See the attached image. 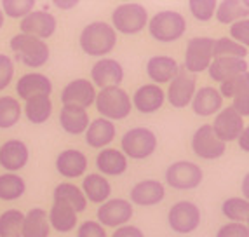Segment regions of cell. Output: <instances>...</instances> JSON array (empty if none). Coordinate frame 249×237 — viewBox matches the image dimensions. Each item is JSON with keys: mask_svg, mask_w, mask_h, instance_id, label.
I'll return each mask as SVG.
<instances>
[{"mask_svg": "<svg viewBox=\"0 0 249 237\" xmlns=\"http://www.w3.org/2000/svg\"><path fill=\"white\" fill-rule=\"evenodd\" d=\"M16 92L21 100H32L37 96H51L53 82L44 73H26L19 77L16 84Z\"/></svg>", "mask_w": 249, "mask_h": 237, "instance_id": "19", "label": "cell"}, {"mask_svg": "<svg viewBox=\"0 0 249 237\" xmlns=\"http://www.w3.org/2000/svg\"><path fill=\"white\" fill-rule=\"evenodd\" d=\"M56 169L59 175L67 178H80L82 175H86V169H88V157L80 150H63L56 159Z\"/></svg>", "mask_w": 249, "mask_h": 237, "instance_id": "21", "label": "cell"}, {"mask_svg": "<svg viewBox=\"0 0 249 237\" xmlns=\"http://www.w3.org/2000/svg\"><path fill=\"white\" fill-rule=\"evenodd\" d=\"M166 197V188L157 180H143L131 188V204L155 206Z\"/></svg>", "mask_w": 249, "mask_h": 237, "instance_id": "22", "label": "cell"}, {"mask_svg": "<svg viewBox=\"0 0 249 237\" xmlns=\"http://www.w3.org/2000/svg\"><path fill=\"white\" fill-rule=\"evenodd\" d=\"M91 79L92 86L98 88H121L124 80V68L117 59L103 58L96 61L91 68Z\"/></svg>", "mask_w": 249, "mask_h": 237, "instance_id": "14", "label": "cell"}, {"mask_svg": "<svg viewBox=\"0 0 249 237\" xmlns=\"http://www.w3.org/2000/svg\"><path fill=\"white\" fill-rule=\"evenodd\" d=\"M86 143L92 148H103V146L110 145L115 138V124L107 119H94L89 122L88 129H86Z\"/></svg>", "mask_w": 249, "mask_h": 237, "instance_id": "24", "label": "cell"}, {"mask_svg": "<svg viewBox=\"0 0 249 237\" xmlns=\"http://www.w3.org/2000/svg\"><path fill=\"white\" fill-rule=\"evenodd\" d=\"M216 2L214 0H190L188 7H190L192 16L199 21H209L214 16L216 11Z\"/></svg>", "mask_w": 249, "mask_h": 237, "instance_id": "41", "label": "cell"}, {"mask_svg": "<svg viewBox=\"0 0 249 237\" xmlns=\"http://www.w3.org/2000/svg\"><path fill=\"white\" fill-rule=\"evenodd\" d=\"M134 215L133 204L125 199H110L98 208V223L101 227H122Z\"/></svg>", "mask_w": 249, "mask_h": 237, "instance_id": "12", "label": "cell"}, {"mask_svg": "<svg viewBox=\"0 0 249 237\" xmlns=\"http://www.w3.org/2000/svg\"><path fill=\"white\" fill-rule=\"evenodd\" d=\"M148 32L155 40L169 44L185 35L187 21L183 14L176 13V11H160V13L154 14L152 19H148Z\"/></svg>", "mask_w": 249, "mask_h": 237, "instance_id": "4", "label": "cell"}, {"mask_svg": "<svg viewBox=\"0 0 249 237\" xmlns=\"http://www.w3.org/2000/svg\"><path fill=\"white\" fill-rule=\"evenodd\" d=\"M30 150L21 140H7L0 146V166L9 173L19 171L28 164Z\"/></svg>", "mask_w": 249, "mask_h": 237, "instance_id": "17", "label": "cell"}, {"mask_svg": "<svg viewBox=\"0 0 249 237\" xmlns=\"http://www.w3.org/2000/svg\"><path fill=\"white\" fill-rule=\"evenodd\" d=\"M53 197L54 202L70 206L75 213H82L84 209L88 208V201L84 197L82 190L73 183H59L58 187L54 188Z\"/></svg>", "mask_w": 249, "mask_h": 237, "instance_id": "30", "label": "cell"}, {"mask_svg": "<svg viewBox=\"0 0 249 237\" xmlns=\"http://www.w3.org/2000/svg\"><path fill=\"white\" fill-rule=\"evenodd\" d=\"M26 190L25 180L19 175H0V199L2 201H16L19 199Z\"/></svg>", "mask_w": 249, "mask_h": 237, "instance_id": "34", "label": "cell"}, {"mask_svg": "<svg viewBox=\"0 0 249 237\" xmlns=\"http://www.w3.org/2000/svg\"><path fill=\"white\" fill-rule=\"evenodd\" d=\"M58 28V21L47 11H32L28 16L21 19V34L35 38H49Z\"/></svg>", "mask_w": 249, "mask_h": 237, "instance_id": "15", "label": "cell"}, {"mask_svg": "<svg viewBox=\"0 0 249 237\" xmlns=\"http://www.w3.org/2000/svg\"><path fill=\"white\" fill-rule=\"evenodd\" d=\"M232 109L235 110L241 117H248L249 115V91L242 92V94L235 96L233 98V105Z\"/></svg>", "mask_w": 249, "mask_h": 237, "instance_id": "46", "label": "cell"}, {"mask_svg": "<svg viewBox=\"0 0 249 237\" xmlns=\"http://www.w3.org/2000/svg\"><path fill=\"white\" fill-rule=\"evenodd\" d=\"M54 5H58V9H71L77 5V2H61V0H56Z\"/></svg>", "mask_w": 249, "mask_h": 237, "instance_id": "49", "label": "cell"}, {"mask_svg": "<svg viewBox=\"0 0 249 237\" xmlns=\"http://www.w3.org/2000/svg\"><path fill=\"white\" fill-rule=\"evenodd\" d=\"M179 67L178 61L171 56H152L146 63V75L155 84H166L175 79Z\"/></svg>", "mask_w": 249, "mask_h": 237, "instance_id": "23", "label": "cell"}, {"mask_svg": "<svg viewBox=\"0 0 249 237\" xmlns=\"http://www.w3.org/2000/svg\"><path fill=\"white\" fill-rule=\"evenodd\" d=\"M211 128H213V133L216 134V138L221 140L223 143H227V142L239 140V136H241V133L244 131L246 126H244V119L232 107H227V109H223L216 115Z\"/></svg>", "mask_w": 249, "mask_h": 237, "instance_id": "13", "label": "cell"}, {"mask_svg": "<svg viewBox=\"0 0 249 237\" xmlns=\"http://www.w3.org/2000/svg\"><path fill=\"white\" fill-rule=\"evenodd\" d=\"M79 42L86 55L100 58L113 51L117 44V32L105 21H94L84 26Z\"/></svg>", "mask_w": 249, "mask_h": 237, "instance_id": "1", "label": "cell"}, {"mask_svg": "<svg viewBox=\"0 0 249 237\" xmlns=\"http://www.w3.org/2000/svg\"><path fill=\"white\" fill-rule=\"evenodd\" d=\"M96 167L108 176H121L127 171V157L117 148H103L96 157Z\"/></svg>", "mask_w": 249, "mask_h": 237, "instance_id": "28", "label": "cell"}, {"mask_svg": "<svg viewBox=\"0 0 249 237\" xmlns=\"http://www.w3.org/2000/svg\"><path fill=\"white\" fill-rule=\"evenodd\" d=\"M96 100V88L88 79H75L65 86L61 92L63 105H73L80 109H88Z\"/></svg>", "mask_w": 249, "mask_h": 237, "instance_id": "16", "label": "cell"}, {"mask_svg": "<svg viewBox=\"0 0 249 237\" xmlns=\"http://www.w3.org/2000/svg\"><path fill=\"white\" fill-rule=\"evenodd\" d=\"M204 173L200 166L190 161H178L167 166L166 183L176 190H194L202 183Z\"/></svg>", "mask_w": 249, "mask_h": 237, "instance_id": "7", "label": "cell"}, {"mask_svg": "<svg viewBox=\"0 0 249 237\" xmlns=\"http://www.w3.org/2000/svg\"><path fill=\"white\" fill-rule=\"evenodd\" d=\"M4 26V13H2V9H0V28Z\"/></svg>", "mask_w": 249, "mask_h": 237, "instance_id": "50", "label": "cell"}, {"mask_svg": "<svg viewBox=\"0 0 249 237\" xmlns=\"http://www.w3.org/2000/svg\"><path fill=\"white\" fill-rule=\"evenodd\" d=\"M11 49L16 55V59L30 68H40L47 63L51 51L47 44L40 38L30 37L25 34H18L11 38Z\"/></svg>", "mask_w": 249, "mask_h": 237, "instance_id": "2", "label": "cell"}, {"mask_svg": "<svg viewBox=\"0 0 249 237\" xmlns=\"http://www.w3.org/2000/svg\"><path fill=\"white\" fill-rule=\"evenodd\" d=\"M80 190H82L86 201L94 204H103L107 202L110 194H112V185H110V182L103 175L89 173L82 180V188Z\"/></svg>", "mask_w": 249, "mask_h": 237, "instance_id": "27", "label": "cell"}, {"mask_svg": "<svg viewBox=\"0 0 249 237\" xmlns=\"http://www.w3.org/2000/svg\"><path fill=\"white\" fill-rule=\"evenodd\" d=\"M209 77L216 82H223V80L235 77V75L248 73V61L246 59L237 58H214L208 68Z\"/></svg>", "mask_w": 249, "mask_h": 237, "instance_id": "25", "label": "cell"}, {"mask_svg": "<svg viewBox=\"0 0 249 237\" xmlns=\"http://www.w3.org/2000/svg\"><path fill=\"white\" fill-rule=\"evenodd\" d=\"M148 25V11L142 4L131 2L122 4L113 9L112 13V28L124 35L140 34Z\"/></svg>", "mask_w": 249, "mask_h": 237, "instance_id": "5", "label": "cell"}, {"mask_svg": "<svg viewBox=\"0 0 249 237\" xmlns=\"http://www.w3.org/2000/svg\"><path fill=\"white\" fill-rule=\"evenodd\" d=\"M21 117V105L13 96L0 98V129H9L18 124Z\"/></svg>", "mask_w": 249, "mask_h": 237, "instance_id": "36", "label": "cell"}, {"mask_svg": "<svg viewBox=\"0 0 249 237\" xmlns=\"http://www.w3.org/2000/svg\"><path fill=\"white\" fill-rule=\"evenodd\" d=\"M47 220H49V225L54 230H58V232H61V234H67V232H70V230H73L75 225H77V213H75L70 206L54 202L49 211Z\"/></svg>", "mask_w": 249, "mask_h": 237, "instance_id": "31", "label": "cell"}, {"mask_svg": "<svg viewBox=\"0 0 249 237\" xmlns=\"http://www.w3.org/2000/svg\"><path fill=\"white\" fill-rule=\"evenodd\" d=\"M51 225L47 220V213L42 208L30 209L23 218L21 237H49Z\"/></svg>", "mask_w": 249, "mask_h": 237, "instance_id": "29", "label": "cell"}, {"mask_svg": "<svg viewBox=\"0 0 249 237\" xmlns=\"http://www.w3.org/2000/svg\"><path fill=\"white\" fill-rule=\"evenodd\" d=\"M166 101V92L157 84H145L138 88L133 96V107L140 113H154L162 109Z\"/></svg>", "mask_w": 249, "mask_h": 237, "instance_id": "18", "label": "cell"}, {"mask_svg": "<svg viewBox=\"0 0 249 237\" xmlns=\"http://www.w3.org/2000/svg\"><path fill=\"white\" fill-rule=\"evenodd\" d=\"M14 77V63L7 55L0 53V91L7 88Z\"/></svg>", "mask_w": 249, "mask_h": 237, "instance_id": "43", "label": "cell"}, {"mask_svg": "<svg viewBox=\"0 0 249 237\" xmlns=\"http://www.w3.org/2000/svg\"><path fill=\"white\" fill-rule=\"evenodd\" d=\"M230 38L241 46H249V19L235 21L230 25Z\"/></svg>", "mask_w": 249, "mask_h": 237, "instance_id": "42", "label": "cell"}, {"mask_svg": "<svg viewBox=\"0 0 249 237\" xmlns=\"http://www.w3.org/2000/svg\"><path fill=\"white\" fill-rule=\"evenodd\" d=\"M96 110L107 121H122L131 113V98L122 88H105L96 94Z\"/></svg>", "mask_w": 249, "mask_h": 237, "instance_id": "3", "label": "cell"}, {"mask_svg": "<svg viewBox=\"0 0 249 237\" xmlns=\"http://www.w3.org/2000/svg\"><path fill=\"white\" fill-rule=\"evenodd\" d=\"M35 7V0H4L0 9L2 13H5V16L14 18V19H23L25 16H28Z\"/></svg>", "mask_w": 249, "mask_h": 237, "instance_id": "40", "label": "cell"}, {"mask_svg": "<svg viewBox=\"0 0 249 237\" xmlns=\"http://www.w3.org/2000/svg\"><path fill=\"white\" fill-rule=\"evenodd\" d=\"M25 215L19 209H7L0 215V237H19Z\"/></svg>", "mask_w": 249, "mask_h": 237, "instance_id": "38", "label": "cell"}, {"mask_svg": "<svg viewBox=\"0 0 249 237\" xmlns=\"http://www.w3.org/2000/svg\"><path fill=\"white\" fill-rule=\"evenodd\" d=\"M248 136H249V129H248V128H244V131H242L241 136H239V145H241V148L244 150V152H248V150H249Z\"/></svg>", "mask_w": 249, "mask_h": 237, "instance_id": "48", "label": "cell"}, {"mask_svg": "<svg viewBox=\"0 0 249 237\" xmlns=\"http://www.w3.org/2000/svg\"><path fill=\"white\" fill-rule=\"evenodd\" d=\"M59 124L68 134H82L89 126V113L86 109L73 107V105H63L59 113Z\"/></svg>", "mask_w": 249, "mask_h": 237, "instance_id": "26", "label": "cell"}, {"mask_svg": "<svg viewBox=\"0 0 249 237\" xmlns=\"http://www.w3.org/2000/svg\"><path fill=\"white\" fill-rule=\"evenodd\" d=\"M190 105L196 115L209 117V115H214L216 112L221 110V107H223V98H221V94L218 92V89L211 88V86H204L199 91H196Z\"/></svg>", "mask_w": 249, "mask_h": 237, "instance_id": "20", "label": "cell"}, {"mask_svg": "<svg viewBox=\"0 0 249 237\" xmlns=\"http://www.w3.org/2000/svg\"><path fill=\"white\" fill-rule=\"evenodd\" d=\"M248 91H249L248 73L235 75V77H230V79L223 80V82L220 84V89H218L221 98H235V96L242 94V92H248Z\"/></svg>", "mask_w": 249, "mask_h": 237, "instance_id": "39", "label": "cell"}, {"mask_svg": "<svg viewBox=\"0 0 249 237\" xmlns=\"http://www.w3.org/2000/svg\"><path fill=\"white\" fill-rule=\"evenodd\" d=\"M248 56V47L233 42L232 38L223 37L213 42V58H237L246 59Z\"/></svg>", "mask_w": 249, "mask_h": 237, "instance_id": "35", "label": "cell"}, {"mask_svg": "<svg viewBox=\"0 0 249 237\" xmlns=\"http://www.w3.org/2000/svg\"><path fill=\"white\" fill-rule=\"evenodd\" d=\"M216 19L221 25H232L235 21L248 19L249 7L248 2H239V0H223L220 5H216Z\"/></svg>", "mask_w": 249, "mask_h": 237, "instance_id": "32", "label": "cell"}, {"mask_svg": "<svg viewBox=\"0 0 249 237\" xmlns=\"http://www.w3.org/2000/svg\"><path fill=\"white\" fill-rule=\"evenodd\" d=\"M216 237H249V229L246 223H227L220 227Z\"/></svg>", "mask_w": 249, "mask_h": 237, "instance_id": "44", "label": "cell"}, {"mask_svg": "<svg viewBox=\"0 0 249 237\" xmlns=\"http://www.w3.org/2000/svg\"><path fill=\"white\" fill-rule=\"evenodd\" d=\"M192 150L197 157L206 159V161H214L225 154L227 143L216 138L211 124H204L192 136Z\"/></svg>", "mask_w": 249, "mask_h": 237, "instance_id": "10", "label": "cell"}, {"mask_svg": "<svg viewBox=\"0 0 249 237\" xmlns=\"http://www.w3.org/2000/svg\"><path fill=\"white\" fill-rule=\"evenodd\" d=\"M77 237H107V230L98 221H84L77 230Z\"/></svg>", "mask_w": 249, "mask_h": 237, "instance_id": "45", "label": "cell"}, {"mask_svg": "<svg viewBox=\"0 0 249 237\" xmlns=\"http://www.w3.org/2000/svg\"><path fill=\"white\" fill-rule=\"evenodd\" d=\"M25 115L32 124H44L53 115V101L51 96H37L26 101Z\"/></svg>", "mask_w": 249, "mask_h": 237, "instance_id": "33", "label": "cell"}, {"mask_svg": "<svg viewBox=\"0 0 249 237\" xmlns=\"http://www.w3.org/2000/svg\"><path fill=\"white\" fill-rule=\"evenodd\" d=\"M196 77L188 73L185 68H179L178 73L175 75V79L171 80L169 89H167V100L175 109H185L188 107L196 94Z\"/></svg>", "mask_w": 249, "mask_h": 237, "instance_id": "11", "label": "cell"}, {"mask_svg": "<svg viewBox=\"0 0 249 237\" xmlns=\"http://www.w3.org/2000/svg\"><path fill=\"white\" fill-rule=\"evenodd\" d=\"M213 42L211 37H194L188 40L185 53V70L188 73H200L208 70L213 61Z\"/></svg>", "mask_w": 249, "mask_h": 237, "instance_id": "9", "label": "cell"}, {"mask_svg": "<svg viewBox=\"0 0 249 237\" xmlns=\"http://www.w3.org/2000/svg\"><path fill=\"white\" fill-rule=\"evenodd\" d=\"M221 213L233 223H246L249 218V202L242 197H230L221 204Z\"/></svg>", "mask_w": 249, "mask_h": 237, "instance_id": "37", "label": "cell"}, {"mask_svg": "<svg viewBox=\"0 0 249 237\" xmlns=\"http://www.w3.org/2000/svg\"><path fill=\"white\" fill-rule=\"evenodd\" d=\"M122 154L131 159H146L157 148V136L148 128H133L121 140Z\"/></svg>", "mask_w": 249, "mask_h": 237, "instance_id": "6", "label": "cell"}, {"mask_svg": "<svg viewBox=\"0 0 249 237\" xmlns=\"http://www.w3.org/2000/svg\"><path fill=\"white\" fill-rule=\"evenodd\" d=\"M112 237H145V234L134 225H122L113 232Z\"/></svg>", "mask_w": 249, "mask_h": 237, "instance_id": "47", "label": "cell"}, {"mask_svg": "<svg viewBox=\"0 0 249 237\" xmlns=\"http://www.w3.org/2000/svg\"><path fill=\"white\" fill-rule=\"evenodd\" d=\"M200 209L190 201H179L173 204L167 213V223L176 234H192L200 225Z\"/></svg>", "mask_w": 249, "mask_h": 237, "instance_id": "8", "label": "cell"}]
</instances>
